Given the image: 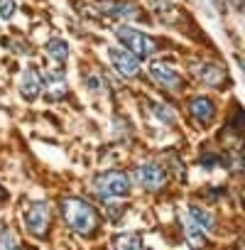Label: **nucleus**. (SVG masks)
I'll use <instances>...</instances> for the list:
<instances>
[{
    "label": "nucleus",
    "instance_id": "nucleus-12",
    "mask_svg": "<svg viewBox=\"0 0 245 250\" xmlns=\"http://www.w3.org/2000/svg\"><path fill=\"white\" fill-rule=\"evenodd\" d=\"M189 110H191V115L199 120V123H211L213 120V113H216V105H213V101L211 98H206V96H196V98H191V103H189Z\"/></svg>",
    "mask_w": 245,
    "mask_h": 250
},
{
    "label": "nucleus",
    "instance_id": "nucleus-3",
    "mask_svg": "<svg viewBox=\"0 0 245 250\" xmlns=\"http://www.w3.org/2000/svg\"><path fill=\"white\" fill-rule=\"evenodd\" d=\"M115 37L122 42V47H128L130 54L140 57H150L157 52V42L152 37H147L145 32H138L135 27H115Z\"/></svg>",
    "mask_w": 245,
    "mask_h": 250
},
{
    "label": "nucleus",
    "instance_id": "nucleus-15",
    "mask_svg": "<svg viewBox=\"0 0 245 250\" xmlns=\"http://www.w3.org/2000/svg\"><path fill=\"white\" fill-rule=\"evenodd\" d=\"M113 250H143V240L135 233H125V235H118L113 240Z\"/></svg>",
    "mask_w": 245,
    "mask_h": 250
},
{
    "label": "nucleus",
    "instance_id": "nucleus-19",
    "mask_svg": "<svg viewBox=\"0 0 245 250\" xmlns=\"http://www.w3.org/2000/svg\"><path fill=\"white\" fill-rule=\"evenodd\" d=\"M18 10V3L15 0H0V18L3 20H10Z\"/></svg>",
    "mask_w": 245,
    "mask_h": 250
},
{
    "label": "nucleus",
    "instance_id": "nucleus-20",
    "mask_svg": "<svg viewBox=\"0 0 245 250\" xmlns=\"http://www.w3.org/2000/svg\"><path fill=\"white\" fill-rule=\"evenodd\" d=\"M211 3H213L216 8H221V10H223V0H211Z\"/></svg>",
    "mask_w": 245,
    "mask_h": 250
},
{
    "label": "nucleus",
    "instance_id": "nucleus-10",
    "mask_svg": "<svg viewBox=\"0 0 245 250\" xmlns=\"http://www.w3.org/2000/svg\"><path fill=\"white\" fill-rule=\"evenodd\" d=\"M42 91V71H37L35 66H27L20 76V93L27 101H35Z\"/></svg>",
    "mask_w": 245,
    "mask_h": 250
},
{
    "label": "nucleus",
    "instance_id": "nucleus-11",
    "mask_svg": "<svg viewBox=\"0 0 245 250\" xmlns=\"http://www.w3.org/2000/svg\"><path fill=\"white\" fill-rule=\"evenodd\" d=\"M194 74H196L206 86H213V88L225 81V71H223L221 64H199V66H194Z\"/></svg>",
    "mask_w": 245,
    "mask_h": 250
},
{
    "label": "nucleus",
    "instance_id": "nucleus-7",
    "mask_svg": "<svg viewBox=\"0 0 245 250\" xmlns=\"http://www.w3.org/2000/svg\"><path fill=\"white\" fill-rule=\"evenodd\" d=\"M150 76L157 81V86H162V88H167V91H179V88L184 86L182 76H179L174 69H169L167 64H162V62H152V64H150Z\"/></svg>",
    "mask_w": 245,
    "mask_h": 250
},
{
    "label": "nucleus",
    "instance_id": "nucleus-18",
    "mask_svg": "<svg viewBox=\"0 0 245 250\" xmlns=\"http://www.w3.org/2000/svg\"><path fill=\"white\" fill-rule=\"evenodd\" d=\"M0 250H20V245L15 240V233L10 228H3V233H0Z\"/></svg>",
    "mask_w": 245,
    "mask_h": 250
},
{
    "label": "nucleus",
    "instance_id": "nucleus-5",
    "mask_svg": "<svg viewBox=\"0 0 245 250\" xmlns=\"http://www.w3.org/2000/svg\"><path fill=\"white\" fill-rule=\"evenodd\" d=\"M25 226H27V230L32 235L42 238L47 233V228H49V206L44 201H35L27 208V213H25Z\"/></svg>",
    "mask_w": 245,
    "mask_h": 250
},
{
    "label": "nucleus",
    "instance_id": "nucleus-9",
    "mask_svg": "<svg viewBox=\"0 0 245 250\" xmlns=\"http://www.w3.org/2000/svg\"><path fill=\"white\" fill-rule=\"evenodd\" d=\"M42 91L47 93L49 101H61V98H66L69 86H66L64 74H61V71H44V74H42Z\"/></svg>",
    "mask_w": 245,
    "mask_h": 250
},
{
    "label": "nucleus",
    "instance_id": "nucleus-2",
    "mask_svg": "<svg viewBox=\"0 0 245 250\" xmlns=\"http://www.w3.org/2000/svg\"><path fill=\"white\" fill-rule=\"evenodd\" d=\"M93 189L103 199H118V196H125L130 191V179L125 172L110 169V172H103L93 179Z\"/></svg>",
    "mask_w": 245,
    "mask_h": 250
},
{
    "label": "nucleus",
    "instance_id": "nucleus-8",
    "mask_svg": "<svg viewBox=\"0 0 245 250\" xmlns=\"http://www.w3.org/2000/svg\"><path fill=\"white\" fill-rule=\"evenodd\" d=\"M135 179H138V184L143 187V189H147V191H160L162 187H164V172H162V167H157V165H140L138 169H135Z\"/></svg>",
    "mask_w": 245,
    "mask_h": 250
},
{
    "label": "nucleus",
    "instance_id": "nucleus-4",
    "mask_svg": "<svg viewBox=\"0 0 245 250\" xmlns=\"http://www.w3.org/2000/svg\"><path fill=\"white\" fill-rule=\"evenodd\" d=\"M96 13H101L103 18L110 20H140V8L133 3H125V0H96L93 3Z\"/></svg>",
    "mask_w": 245,
    "mask_h": 250
},
{
    "label": "nucleus",
    "instance_id": "nucleus-1",
    "mask_svg": "<svg viewBox=\"0 0 245 250\" xmlns=\"http://www.w3.org/2000/svg\"><path fill=\"white\" fill-rule=\"evenodd\" d=\"M61 216H64L66 226L79 235H91L98 226V216H96L93 206L76 196H71L61 204Z\"/></svg>",
    "mask_w": 245,
    "mask_h": 250
},
{
    "label": "nucleus",
    "instance_id": "nucleus-14",
    "mask_svg": "<svg viewBox=\"0 0 245 250\" xmlns=\"http://www.w3.org/2000/svg\"><path fill=\"white\" fill-rule=\"evenodd\" d=\"M44 52H47V54H49V59H54L59 66H61L66 59H69V44H66L64 40H57V37L47 42Z\"/></svg>",
    "mask_w": 245,
    "mask_h": 250
},
{
    "label": "nucleus",
    "instance_id": "nucleus-21",
    "mask_svg": "<svg viewBox=\"0 0 245 250\" xmlns=\"http://www.w3.org/2000/svg\"><path fill=\"white\" fill-rule=\"evenodd\" d=\"M3 199H5V189H3V187H0V201H3Z\"/></svg>",
    "mask_w": 245,
    "mask_h": 250
},
{
    "label": "nucleus",
    "instance_id": "nucleus-17",
    "mask_svg": "<svg viewBox=\"0 0 245 250\" xmlns=\"http://www.w3.org/2000/svg\"><path fill=\"white\" fill-rule=\"evenodd\" d=\"M184 230H186V240H189V245H191L194 250H201V248H204V230L196 228L191 221H186Z\"/></svg>",
    "mask_w": 245,
    "mask_h": 250
},
{
    "label": "nucleus",
    "instance_id": "nucleus-13",
    "mask_svg": "<svg viewBox=\"0 0 245 250\" xmlns=\"http://www.w3.org/2000/svg\"><path fill=\"white\" fill-rule=\"evenodd\" d=\"M189 221H191L196 228H201L204 233H213V230H216V221H213V216H211L208 211L199 208V206H191V208H189Z\"/></svg>",
    "mask_w": 245,
    "mask_h": 250
},
{
    "label": "nucleus",
    "instance_id": "nucleus-6",
    "mask_svg": "<svg viewBox=\"0 0 245 250\" xmlns=\"http://www.w3.org/2000/svg\"><path fill=\"white\" fill-rule=\"evenodd\" d=\"M110 62H113V66H115L122 76H128V79L138 76V71H140V59H138L135 54H130L128 49L110 47Z\"/></svg>",
    "mask_w": 245,
    "mask_h": 250
},
{
    "label": "nucleus",
    "instance_id": "nucleus-16",
    "mask_svg": "<svg viewBox=\"0 0 245 250\" xmlns=\"http://www.w3.org/2000/svg\"><path fill=\"white\" fill-rule=\"evenodd\" d=\"M152 10L155 15H160L162 20H177V8L174 3H169V0H152Z\"/></svg>",
    "mask_w": 245,
    "mask_h": 250
}]
</instances>
